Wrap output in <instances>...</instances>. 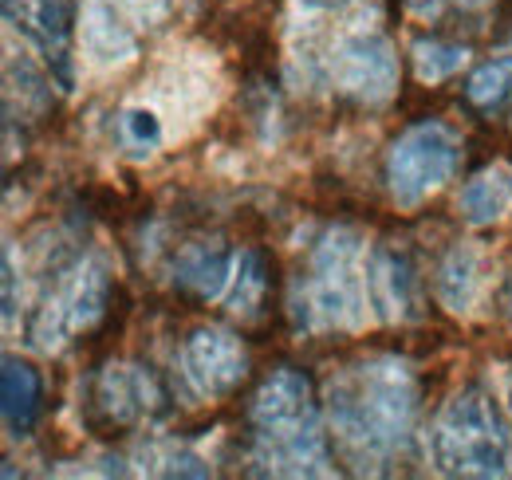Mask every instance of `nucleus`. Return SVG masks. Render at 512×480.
Masks as SVG:
<instances>
[{"instance_id":"21","label":"nucleus","mask_w":512,"mask_h":480,"mask_svg":"<svg viewBox=\"0 0 512 480\" xmlns=\"http://www.w3.org/2000/svg\"><path fill=\"white\" fill-rule=\"evenodd\" d=\"M142 469L146 473H158V477H209V465L186 449V445H166V441H158V445H150V449H142Z\"/></svg>"},{"instance_id":"9","label":"nucleus","mask_w":512,"mask_h":480,"mask_svg":"<svg viewBox=\"0 0 512 480\" xmlns=\"http://www.w3.org/2000/svg\"><path fill=\"white\" fill-rule=\"evenodd\" d=\"M178 366H182V378H186L193 398L217 402V398H229L245 382V374H249V351L225 327H197V331L186 335V343H182Z\"/></svg>"},{"instance_id":"24","label":"nucleus","mask_w":512,"mask_h":480,"mask_svg":"<svg viewBox=\"0 0 512 480\" xmlns=\"http://www.w3.org/2000/svg\"><path fill=\"white\" fill-rule=\"evenodd\" d=\"M406 8H410V16H418V20H434V16L446 8V0H406Z\"/></svg>"},{"instance_id":"6","label":"nucleus","mask_w":512,"mask_h":480,"mask_svg":"<svg viewBox=\"0 0 512 480\" xmlns=\"http://www.w3.org/2000/svg\"><path fill=\"white\" fill-rule=\"evenodd\" d=\"M461 166V134L442 119L406 126L386 154V185L398 209H418L430 193L453 181Z\"/></svg>"},{"instance_id":"20","label":"nucleus","mask_w":512,"mask_h":480,"mask_svg":"<svg viewBox=\"0 0 512 480\" xmlns=\"http://www.w3.org/2000/svg\"><path fill=\"white\" fill-rule=\"evenodd\" d=\"M119 142L130 150V158H150L162 146V119L150 107H127L119 115Z\"/></svg>"},{"instance_id":"22","label":"nucleus","mask_w":512,"mask_h":480,"mask_svg":"<svg viewBox=\"0 0 512 480\" xmlns=\"http://www.w3.org/2000/svg\"><path fill=\"white\" fill-rule=\"evenodd\" d=\"M134 28H162L174 12V0H111Z\"/></svg>"},{"instance_id":"13","label":"nucleus","mask_w":512,"mask_h":480,"mask_svg":"<svg viewBox=\"0 0 512 480\" xmlns=\"http://www.w3.org/2000/svg\"><path fill=\"white\" fill-rule=\"evenodd\" d=\"M0 414L8 437H32L44 418V378L32 362L4 355L0 362Z\"/></svg>"},{"instance_id":"8","label":"nucleus","mask_w":512,"mask_h":480,"mask_svg":"<svg viewBox=\"0 0 512 480\" xmlns=\"http://www.w3.org/2000/svg\"><path fill=\"white\" fill-rule=\"evenodd\" d=\"M4 24L44 60L56 87H75L71 40L79 32V0H4Z\"/></svg>"},{"instance_id":"3","label":"nucleus","mask_w":512,"mask_h":480,"mask_svg":"<svg viewBox=\"0 0 512 480\" xmlns=\"http://www.w3.org/2000/svg\"><path fill=\"white\" fill-rule=\"evenodd\" d=\"M367 264L363 237L355 229H327L312 248L308 276L292 288L296 331H359L367 323Z\"/></svg>"},{"instance_id":"12","label":"nucleus","mask_w":512,"mask_h":480,"mask_svg":"<svg viewBox=\"0 0 512 480\" xmlns=\"http://www.w3.org/2000/svg\"><path fill=\"white\" fill-rule=\"evenodd\" d=\"M127 16L111 0H87L79 12V44L83 56L95 67H119L138 56V40L130 32Z\"/></svg>"},{"instance_id":"11","label":"nucleus","mask_w":512,"mask_h":480,"mask_svg":"<svg viewBox=\"0 0 512 480\" xmlns=\"http://www.w3.org/2000/svg\"><path fill=\"white\" fill-rule=\"evenodd\" d=\"M367 296L371 307L386 323H410L422 315V296H418V276L406 252L398 248H375L367 256Z\"/></svg>"},{"instance_id":"10","label":"nucleus","mask_w":512,"mask_h":480,"mask_svg":"<svg viewBox=\"0 0 512 480\" xmlns=\"http://www.w3.org/2000/svg\"><path fill=\"white\" fill-rule=\"evenodd\" d=\"M91 402L107 425H142L166 414V390L142 362H111L95 374Z\"/></svg>"},{"instance_id":"2","label":"nucleus","mask_w":512,"mask_h":480,"mask_svg":"<svg viewBox=\"0 0 512 480\" xmlns=\"http://www.w3.org/2000/svg\"><path fill=\"white\" fill-rule=\"evenodd\" d=\"M249 461L260 477H331L312 382L296 366H276L249 402Z\"/></svg>"},{"instance_id":"14","label":"nucleus","mask_w":512,"mask_h":480,"mask_svg":"<svg viewBox=\"0 0 512 480\" xmlns=\"http://www.w3.org/2000/svg\"><path fill=\"white\" fill-rule=\"evenodd\" d=\"M233 264L237 256L221 240H190L174 256V284L197 300H217L233 280Z\"/></svg>"},{"instance_id":"15","label":"nucleus","mask_w":512,"mask_h":480,"mask_svg":"<svg viewBox=\"0 0 512 480\" xmlns=\"http://www.w3.org/2000/svg\"><path fill=\"white\" fill-rule=\"evenodd\" d=\"M481 272H485L481 248L469 244V240H457L446 256H442L438 276H434L438 303H442L446 311H453V315L473 311V303H477V296H481Z\"/></svg>"},{"instance_id":"17","label":"nucleus","mask_w":512,"mask_h":480,"mask_svg":"<svg viewBox=\"0 0 512 480\" xmlns=\"http://www.w3.org/2000/svg\"><path fill=\"white\" fill-rule=\"evenodd\" d=\"M268 288H272V268H268V256L260 248H245L233 264V280L225 288V307L241 319H256L260 307L268 300Z\"/></svg>"},{"instance_id":"23","label":"nucleus","mask_w":512,"mask_h":480,"mask_svg":"<svg viewBox=\"0 0 512 480\" xmlns=\"http://www.w3.org/2000/svg\"><path fill=\"white\" fill-rule=\"evenodd\" d=\"M16 319V256L12 244H4V323L12 327Z\"/></svg>"},{"instance_id":"4","label":"nucleus","mask_w":512,"mask_h":480,"mask_svg":"<svg viewBox=\"0 0 512 480\" xmlns=\"http://www.w3.org/2000/svg\"><path fill=\"white\" fill-rule=\"evenodd\" d=\"M509 425L485 390H457L430 425V465L442 477H505Z\"/></svg>"},{"instance_id":"25","label":"nucleus","mask_w":512,"mask_h":480,"mask_svg":"<svg viewBox=\"0 0 512 480\" xmlns=\"http://www.w3.org/2000/svg\"><path fill=\"white\" fill-rule=\"evenodd\" d=\"M501 303H505V315L512 319V272H509V280H505V296H501Z\"/></svg>"},{"instance_id":"16","label":"nucleus","mask_w":512,"mask_h":480,"mask_svg":"<svg viewBox=\"0 0 512 480\" xmlns=\"http://www.w3.org/2000/svg\"><path fill=\"white\" fill-rule=\"evenodd\" d=\"M509 209H512V166H485L481 174H473V178L465 181V189L457 197V213L473 229L497 225L501 217H509Z\"/></svg>"},{"instance_id":"7","label":"nucleus","mask_w":512,"mask_h":480,"mask_svg":"<svg viewBox=\"0 0 512 480\" xmlns=\"http://www.w3.org/2000/svg\"><path fill=\"white\" fill-rule=\"evenodd\" d=\"M107 303H111V268L99 256L79 260L71 272H64L52 296L36 307L32 327H28L32 347L44 355L67 347L71 339H79L107 315Z\"/></svg>"},{"instance_id":"1","label":"nucleus","mask_w":512,"mask_h":480,"mask_svg":"<svg viewBox=\"0 0 512 480\" xmlns=\"http://www.w3.org/2000/svg\"><path fill=\"white\" fill-rule=\"evenodd\" d=\"M422 386L398 355H371L327 382V425L355 473H386L414 445Z\"/></svg>"},{"instance_id":"5","label":"nucleus","mask_w":512,"mask_h":480,"mask_svg":"<svg viewBox=\"0 0 512 480\" xmlns=\"http://www.w3.org/2000/svg\"><path fill=\"white\" fill-rule=\"evenodd\" d=\"M320 75L339 95L379 107L398 91V52L379 20H363V8H355L320 56Z\"/></svg>"},{"instance_id":"18","label":"nucleus","mask_w":512,"mask_h":480,"mask_svg":"<svg viewBox=\"0 0 512 480\" xmlns=\"http://www.w3.org/2000/svg\"><path fill=\"white\" fill-rule=\"evenodd\" d=\"M465 99L477 111H497L501 103L512 99V52H501L493 60H485L465 83Z\"/></svg>"},{"instance_id":"19","label":"nucleus","mask_w":512,"mask_h":480,"mask_svg":"<svg viewBox=\"0 0 512 480\" xmlns=\"http://www.w3.org/2000/svg\"><path fill=\"white\" fill-rule=\"evenodd\" d=\"M410 60H414V75L434 87V83L453 79L469 63V48L465 44H449V40H414L410 44Z\"/></svg>"}]
</instances>
